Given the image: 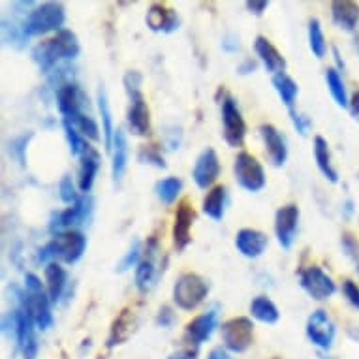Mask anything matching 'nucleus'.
Masks as SVG:
<instances>
[{"label": "nucleus", "instance_id": "obj_38", "mask_svg": "<svg viewBox=\"0 0 359 359\" xmlns=\"http://www.w3.org/2000/svg\"><path fill=\"white\" fill-rule=\"evenodd\" d=\"M62 128H65L66 142H68L72 156H81V154L85 153V149L88 147L87 140H85V137L74 128V124H72L70 121H66V118H62Z\"/></svg>", "mask_w": 359, "mask_h": 359}, {"label": "nucleus", "instance_id": "obj_53", "mask_svg": "<svg viewBox=\"0 0 359 359\" xmlns=\"http://www.w3.org/2000/svg\"><path fill=\"white\" fill-rule=\"evenodd\" d=\"M353 48H355V51L359 53V30L355 32V38H353Z\"/></svg>", "mask_w": 359, "mask_h": 359}, {"label": "nucleus", "instance_id": "obj_46", "mask_svg": "<svg viewBox=\"0 0 359 359\" xmlns=\"http://www.w3.org/2000/svg\"><path fill=\"white\" fill-rule=\"evenodd\" d=\"M290 118H292V124H294V128L299 132L301 136H306V132H309V128L312 126V121L306 115H303V113H297L294 109V111H290Z\"/></svg>", "mask_w": 359, "mask_h": 359}, {"label": "nucleus", "instance_id": "obj_20", "mask_svg": "<svg viewBox=\"0 0 359 359\" xmlns=\"http://www.w3.org/2000/svg\"><path fill=\"white\" fill-rule=\"evenodd\" d=\"M57 107H59L62 118L76 117L77 113H83V106L87 102V96L77 83H65L57 87Z\"/></svg>", "mask_w": 359, "mask_h": 359}, {"label": "nucleus", "instance_id": "obj_6", "mask_svg": "<svg viewBox=\"0 0 359 359\" xmlns=\"http://www.w3.org/2000/svg\"><path fill=\"white\" fill-rule=\"evenodd\" d=\"M220 111H222L224 142L233 149L243 147L245 137H247V123H245L241 109L237 106L236 98L228 93H224L222 102H220Z\"/></svg>", "mask_w": 359, "mask_h": 359}, {"label": "nucleus", "instance_id": "obj_2", "mask_svg": "<svg viewBox=\"0 0 359 359\" xmlns=\"http://www.w3.org/2000/svg\"><path fill=\"white\" fill-rule=\"evenodd\" d=\"M15 299L19 305H23L30 312L36 330L48 331L53 327L55 318L51 312V299H49L48 290H43L41 286L40 277H36L34 273L25 275V286L23 290L15 288Z\"/></svg>", "mask_w": 359, "mask_h": 359}, {"label": "nucleus", "instance_id": "obj_56", "mask_svg": "<svg viewBox=\"0 0 359 359\" xmlns=\"http://www.w3.org/2000/svg\"><path fill=\"white\" fill-rule=\"evenodd\" d=\"M273 359H278V358H273Z\"/></svg>", "mask_w": 359, "mask_h": 359}, {"label": "nucleus", "instance_id": "obj_27", "mask_svg": "<svg viewBox=\"0 0 359 359\" xmlns=\"http://www.w3.org/2000/svg\"><path fill=\"white\" fill-rule=\"evenodd\" d=\"M128 165V142H126V134L123 128L115 130V137H113L111 147V177L113 183L118 184L123 179L124 171Z\"/></svg>", "mask_w": 359, "mask_h": 359}, {"label": "nucleus", "instance_id": "obj_37", "mask_svg": "<svg viewBox=\"0 0 359 359\" xmlns=\"http://www.w3.org/2000/svg\"><path fill=\"white\" fill-rule=\"evenodd\" d=\"M309 48H311L312 55L316 59H324L325 51H327V43H325L324 30H322V25L316 18H312L309 21Z\"/></svg>", "mask_w": 359, "mask_h": 359}, {"label": "nucleus", "instance_id": "obj_35", "mask_svg": "<svg viewBox=\"0 0 359 359\" xmlns=\"http://www.w3.org/2000/svg\"><path fill=\"white\" fill-rule=\"evenodd\" d=\"M183 190V181L179 177H165V179H160L158 183L154 184V192H156V198H158L164 205H171L173 201L177 200V196L181 194Z\"/></svg>", "mask_w": 359, "mask_h": 359}, {"label": "nucleus", "instance_id": "obj_5", "mask_svg": "<svg viewBox=\"0 0 359 359\" xmlns=\"http://www.w3.org/2000/svg\"><path fill=\"white\" fill-rule=\"evenodd\" d=\"M209 283L198 273H183L173 284V303L181 311H194L207 299Z\"/></svg>", "mask_w": 359, "mask_h": 359}, {"label": "nucleus", "instance_id": "obj_50", "mask_svg": "<svg viewBox=\"0 0 359 359\" xmlns=\"http://www.w3.org/2000/svg\"><path fill=\"white\" fill-rule=\"evenodd\" d=\"M350 111H352L353 117H359V88L350 96Z\"/></svg>", "mask_w": 359, "mask_h": 359}, {"label": "nucleus", "instance_id": "obj_24", "mask_svg": "<svg viewBox=\"0 0 359 359\" xmlns=\"http://www.w3.org/2000/svg\"><path fill=\"white\" fill-rule=\"evenodd\" d=\"M145 23L153 32H164V34H171L179 29V15L173 8H168L165 4L154 2L147 10L145 15Z\"/></svg>", "mask_w": 359, "mask_h": 359}, {"label": "nucleus", "instance_id": "obj_18", "mask_svg": "<svg viewBox=\"0 0 359 359\" xmlns=\"http://www.w3.org/2000/svg\"><path fill=\"white\" fill-rule=\"evenodd\" d=\"M217 325H218V305H212L211 309H207L203 314L196 316L192 322L187 324L184 339H187V341H189L194 348L201 346L203 342L211 339L212 331L217 330Z\"/></svg>", "mask_w": 359, "mask_h": 359}, {"label": "nucleus", "instance_id": "obj_51", "mask_svg": "<svg viewBox=\"0 0 359 359\" xmlns=\"http://www.w3.org/2000/svg\"><path fill=\"white\" fill-rule=\"evenodd\" d=\"M331 51H333V59H335V68L339 72H344V60H342V57H341V53H339V49L337 48H333L331 49Z\"/></svg>", "mask_w": 359, "mask_h": 359}, {"label": "nucleus", "instance_id": "obj_17", "mask_svg": "<svg viewBox=\"0 0 359 359\" xmlns=\"http://www.w3.org/2000/svg\"><path fill=\"white\" fill-rule=\"evenodd\" d=\"M259 136H262V142H264L265 156L269 160V164L275 165V168H283L286 164V160H288L286 137L278 132L277 126H273L269 123L259 126Z\"/></svg>", "mask_w": 359, "mask_h": 359}, {"label": "nucleus", "instance_id": "obj_19", "mask_svg": "<svg viewBox=\"0 0 359 359\" xmlns=\"http://www.w3.org/2000/svg\"><path fill=\"white\" fill-rule=\"evenodd\" d=\"M156 256H158V239L151 237L143 250L142 262L136 267V288L140 292H149L158 277L156 271Z\"/></svg>", "mask_w": 359, "mask_h": 359}, {"label": "nucleus", "instance_id": "obj_40", "mask_svg": "<svg viewBox=\"0 0 359 359\" xmlns=\"http://www.w3.org/2000/svg\"><path fill=\"white\" fill-rule=\"evenodd\" d=\"M142 243H140V239H134V241L130 243V248L126 250V254L123 256V259L118 262L117 265V271L118 273H124L128 271L130 267H134L137 264L142 262Z\"/></svg>", "mask_w": 359, "mask_h": 359}, {"label": "nucleus", "instance_id": "obj_41", "mask_svg": "<svg viewBox=\"0 0 359 359\" xmlns=\"http://www.w3.org/2000/svg\"><path fill=\"white\" fill-rule=\"evenodd\" d=\"M137 160L142 164L153 165V168H158V170H165V160L162 156L158 149L153 147V145H142L140 151H137Z\"/></svg>", "mask_w": 359, "mask_h": 359}, {"label": "nucleus", "instance_id": "obj_43", "mask_svg": "<svg viewBox=\"0 0 359 359\" xmlns=\"http://www.w3.org/2000/svg\"><path fill=\"white\" fill-rule=\"evenodd\" d=\"M59 196L60 200L68 203V205H74L77 200H79V194H77V187L74 183V179L70 175H65L60 179L59 183Z\"/></svg>", "mask_w": 359, "mask_h": 359}, {"label": "nucleus", "instance_id": "obj_28", "mask_svg": "<svg viewBox=\"0 0 359 359\" xmlns=\"http://www.w3.org/2000/svg\"><path fill=\"white\" fill-rule=\"evenodd\" d=\"M96 102H98V111H100V118H102L104 147H106L107 153H111L113 137H115V126H113L111 107H109V100H107V93L104 85H100L98 90H96Z\"/></svg>", "mask_w": 359, "mask_h": 359}, {"label": "nucleus", "instance_id": "obj_30", "mask_svg": "<svg viewBox=\"0 0 359 359\" xmlns=\"http://www.w3.org/2000/svg\"><path fill=\"white\" fill-rule=\"evenodd\" d=\"M66 283H68V273L59 262H51L46 265V284H48V294L51 303H59L65 294Z\"/></svg>", "mask_w": 359, "mask_h": 359}, {"label": "nucleus", "instance_id": "obj_9", "mask_svg": "<svg viewBox=\"0 0 359 359\" xmlns=\"http://www.w3.org/2000/svg\"><path fill=\"white\" fill-rule=\"evenodd\" d=\"M220 335L226 350L233 353L247 352L254 342V322L247 316H237L224 322L220 327Z\"/></svg>", "mask_w": 359, "mask_h": 359}, {"label": "nucleus", "instance_id": "obj_13", "mask_svg": "<svg viewBox=\"0 0 359 359\" xmlns=\"http://www.w3.org/2000/svg\"><path fill=\"white\" fill-rule=\"evenodd\" d=\"M196 222V211L190 200H181L177 203L175 220H173V230H171V237H173V247L177 250H184L192 241V226Z\"/></svg>", "mask_w": 359, "mask_h": 359}, {"label": "nucleus", "instance_id": "obj_12", "mask_svg": "<svg viewBox=\"0 0 359 359\" xmlns=\"http://www.w3.org/2000/svg\"><path fill=\"white\" fill-rule=\"evenodd\" d=\"M335 322L325 311L318 309L314 311L306 320V337L314 346L322 350H330L333 341H335Z\"/></svg>", "mask_w": 359, "mask_h": 359}, {"label": "nucleus", "instance_id": "obj_22", "mask_svg": "<svg viewBox=\"0 0 359 359\" xmlns=\"http://www.w3.org/2000/svg\"><path fill=\"white\" fill-rule=\"evenodd\" d=\"M81 164H79V177H77V189L81 194H88L93 187H95L96 175L102 165V156L93 145L85 149V153L79 156Z\"/></svg>", "mask_w": 359, "mask_h": 359}, {"label": "nucleus", "instance_id": "obj_48", "mask_svg": "<svg viewBox=\"0 0 359 359\" xmlns=\"http://www.w3.org/2000/svg\"><path fill=\"white\" fill-rule=\"evenodd\" d=\"M258 68V62L254 59H245L239 65V68H237V72L241 74V76H248V74H254V70Z\"/></svg>", "mask_w": 359, "mask_h": 359}, {"label": "nucleus", "instance_id": "obj_26", "mask_svg": "<svg viewBox=\"0 0 359 359\" xmlns=\"http://www.w3.org/2000/svg\"><path fill=\"white\" fill-rule=\"evenodd\" d=\"M137 325V314L136 311L132 309H124L121 314H118L115 322L111 325V331H109V337H107V346L113 348L117 344H123L130 339V335L134 333Z\"/></svg>", "mask_w": 359, "mask_h": 359}, {"label": "nucleus", "instance_id": "obj_10", "mask_svg": "<svg viewBox=\"0 0 359 359\" xmlns=\"http://www.w3.org/2000/svg\"><path fill=\"white\" fill-rule=\"evenodd\" d=\"M299 284L306 294L314 301L330 299L337 292V286L333 278L320 267V265H309L299 271Z\"/></svg>", "mask_w": 359, "mask_h": 359}, {"label": "nucleus", "instance_id": "obj_47", "mask_svg": "<svg viewBox=\"0 0 359 359\" xmlns=\"http://www.w3.org/2000/svg\"><path fill=\"white\" fill-rule=\"evenodd\" d=\"M245 6H247V10L252 13V15L259 18V15H264V13L267 12V8H269V0H248Z\"/></svg>", "mask_w": 359, "mask_h": 359}, {"label": "nucleus", "instance_id": "obj_55", "mask_svg": "<svg viewBox=\"0 0 359 359\" xmlns=\"http://www.w3.org/2000/svg\"><path fill=\"white\" fill-rule=\"evenodd\" d=\"M170 359H194V358H190V355H173V358Z\"/></svg>", "mask_w": 359, "mask_h": 359}, {"label": "nucleus", "instance_id": "obj_7", "mask_svg": "<svg viewBox=\"0 0 359 359\" xmlns=\"http://www.w3.org/2000/svg\"><path fill=\"white\" fill-rule=\"evenodd\" d=\"M93 205H95V200L88 194H81L74 205L66 207L62 211L53 212L51 222H49V231L53 236H57L60 231L74 230L76 226L87 224L88 217L93 212Z\"/></svg>", "mask_w": 359, "mask_h": 359}, {"label": "nucleus", "instance_id": "obj_25", "mask_svg": "<svg viewBox=\"0 0 359 359\" xmlns=\"http://www.w3.org/2000/svg\"><path fill=\"white\" fill-rule=\"evenodd\" d=\"M331 19L344 32H353L359 25V4L352 0L331 2Z\"/></svg>", "mask_w": 359, "mask_h": 359}, {"label": "nucleus", "instance_id": "obj_36", "mask_svg": "<svg viewBox=\"0 0 359 359\" xmlns=\"http://www.w3.org/2000/svg\"><path fill=\"white\" fill-rule=\"evenodd\" d=\"M74 124V128L81 134L85 140H90V142H100V126L96 123L95 118L90 115H85V113H77L76 117L66 118Z\"/></svg>", "mask_w": 359, "mask_h": 359}, {"label": "nucleus", "instance_id": "obj_49", "mask_svg": "<svg viewBox=\"0 0 359 359\" xmlns=\"http://www.w3.org/2000/svg\"><path fill=\"white\" fill-rule=\"evenodd\" d=\"M222 49L224 51H228V53H236V51H239V49H241V43H239V40H236V38L226 36L222 41Z\"/></svg>", "mask_w": 359, "mask_h": 359}, {"label": "nucleus", "instance_id": "obj_21", "mask_svg": "<svg viewBox=\"0 0 359 359\" xmlns=\"http://www.w3.org/2000/svg\"><path fill=\"white\" fill-rule=\"evenodd\" d=\"M267 245H269V237L254 228H243L236 233L237 252L248 259L259 258L265 252Z\"/></svg>", "mask_w": 359, "mask_h": 359}, {"label": "nucleus", "instance_id": "obj_45", "mask_svg": "<svg viewBox=\"0 0 359 359\" xmlns=\"http://www.w3.org/2000/svg\"><path fill=\"white\" fill-rule=\"evenodd\" d=\"M175 322L177 316L175 312H173V309H171L170 305L160 306L158 314H156V325H160V327H173Z\"/></svg>", "mask_w": 359, "mask_h": 359}, {"label": "nucleus", "instance_id": "obj_8", "mask_svg": "<svg viewBox=\"0 0 359 359\" xmlns=\"http://www.w3.org/2000/svg\"><path fill=\"white\" fill-rule=\"evenodd\" d=\"M233 177L243 190L252 192V194L264 190L265 187L264 165L259 164L256 156L245 151H241L233 160Z\"/></svg>", "mask_w": 359, "mask_h": 359}, {"label": "nucleus", "instance_id": "obj_1", "mask_svg": "<svg viewBox=\"0 0 359 359\" xmlns=\"http://www.w3.org/2000/svg\"><path fill=\"white\" fill-rule=\"evenodd\" d=\"M81 51L79 40L76 32L70 29H62L60 32L49 38V40L40 41L32 49V60H34L41 72H51L60 60H74Z\"/></svg>", "mask_w": 359, "mask_h": 359}, {"label": "nucleus", "instance_id": "obj_4", "mask_svg": "<svg viewBox=\"0 0 359 359\" xmlns=\"http://www.w3.org/2000/svg\"><path fill=\"white\" fill-rule=\"evenodd\" d=\"M66 12L60 2H43L38 4L27 13V18L21 23L27 38L30 36H43L49 32H60L65 29Z\"/></svg>", "mask_w": 359, "mask_h": 359}, {"label": "nucleus", "instance_id": "obj_52", "mask_svg": "<svg viewBox=\"0 0 359 359\" xmlns=\"http://www.w3.org/2000/svg\"><path fill=\"white\" fill-rule=\"evenodd\" d=\"M207 359H228V353L224 352L222 348H215V350H211Z\"/></svg>", "mask_w": 359, "mask_h": 359}, {"label": "nucleus", "instance_id": "obj_33", "mask_svg": "<svg viewBox=\"0 0 359 359\" xmlns=\"http://www.w3.org/2000/svg\"><path fill=\"white\" fill-rule=\"evenodd\" d=\"M273 87L277 90L278 98L283 100V104L288 107V111H294L295 100L299 95V85L294 81V77H290L286 72L273 76Z\"/></svg>", "mask_w": 359, "mask_h": 359}, {"label": "nucleus", "instance_id": "obj_14", "mask_svg": "<svg viewBox=\"0 0 359 359\" xmlns=\"http://www.w3.org/2000/svg\"><path fill=\"white\" fill-rule=\"evenodd\" d=\"M15 316H18V324H15V341L18 348L21 350L25 359H36L38 355V341H36V324L30 312L23 305L15 309Z\"/></svg>", "mask_w": 359, "mask_h": 359}, {"label": "nucleus", "instance_id": "obj_23", "mask_svg": "<svg viewBox=\"0 0 359 359\" xmlns=\"http://www.w3.org/2000/svg\"><path fill=\"white\" fill-rule=\"evenodd\" d=\"M254 51L258 55L259 62L264 65L265 70L269 72L271 76H278V74H284V72H286V59H284L283 53L273 46L269 38H265V36H256V40H254Z\"/></svg>", "mask_w": 359, "mask_h": 359}, {"label": "nucleus", "instance_id": "obj_54", "mask_svg": "<svg viewBox=\"0 0 359 359\" xmlns=\"http://www.w3.org/2000/svg\"><path fill=\"white\" fill-rule=\"evenodd\" d=\"M348 333H350V337H352L353 341H358V342H359V331H355V330H350V331H348Z\"/></svg>", "mask_w": 359, "mask_h": 359}, {"label": "nucleus", "instance_id": "obj_15", "mask_svg": "<svg viewBox=\"0 0 359 359\" xmlns=\"http://www.w3.org/2000/svg\"><path fill=\"white\" fill-rule=\"evenodd\" d=\"M218 175H220V160H218L217 151L212 147L203 149L192 168V179L196 187L201 190L211 189Z\"/></svg>", "mask_w": 359, "mask_h": 359}, {"label": "nucleus", "instance_id": "obj_16", "mask_svg": "<svg viewBox=\"0 0 359 359\" xmlns=\"http://www.w3.org/2000/svg\"><path fill=\"white\" fill-rule=\"evenodd\" d=\"M297 228H299V207L295 203L280 207L275 215V236L278 245L283 248L292 247L297 236Z\"/></svg>", "mask_w": 359, "mask_h": 359}, {"label": "nucleus", "instance_id": "obj_29", "mask_svg": "<svg viewBox=\"0 0 359 359\" xmlns=\"http://www.w3.org/2000/svg\"><path fill=\"white\" fill-rule=\"evenodd\" d=\"M312 151H314V160H316V165H318V170L322 171V175H324L330 183H339V173H337L335 165L331 162L330 145H327V142H325L324 137H314V142H312Z\"/></svg>", "mask_w": 359, "mask_h": 359}, {"label": "nucleus", "instance_id": "obj_39", "mask_svg": "<svg viewBox=\"0 0 359 359\" xmlns=\"http://www.w3.org/2000/svg\"><path fill=\"white\" fill-rule=\"evenodd\" d=\"M32 132H29V134H21V136L13 137L12 142H10V147H8V151H10V156H12L15 162H18L19 165H27V147H29V142L32 140Z\"/></svg>", "mask_w": 359, "mask_h": 359}, {"label": "nucleus", "instance_id": "obj_42", "mask_svg": "<svg viewBox=\"0 0 359 359\" xmlns=\"http://www.w3.org/2000/svg\"><path fill=\"white\" fill-rule=\"evenodd\" d=\"M341 245L344 254L348 256V259L353 264V269L358 271L359 275V241L358 237L350 233V231H344L341 237Z\"/></svg>", "mask_w": 359, "mask_h": 359}, {"label": "nucleus", "instance_id": "obj_3", "mask_svg": "<svg viewBox=\"0 0 359 359\" xmlns=\"http://www.w3.org/2000/svg\"><path fill=\"white\" fill-rule=\"evenodd\" d=\"M87 248V237L79 230H68L60 231L57 236L51 237L48 245L38 250L36 254V262L38 264H51L55 259H59L62 264H76L81 259Z\"/></svg>", "mask_w": 359, "mask_h": 359}, {"label": "nucleus", "instance_id": "obj_34", "mask_svg": "<svg viewBox=\"0 0 359 359\" xmlns=\"http://www.w3.org/2000/svg\"><path fill=\"white\" fill-rule=\"evenodd\" d=\"M325 83H327V88H330L331 96L339 107H348L350 106V98H348L346 85L342 81L341 72L337 70L335 66H331L325 70Z\"/></svg>", "mask_w": 359, "mask_h": 359}, {"label": "nucleus", "instance_id": "obj_44", "mask_svg": "<svg viewBox=\"0 0 359 359\" xmlns=\"http://www.w3.org/2000/svg\"><path fill=\"white\" fill-rule=\"evenodd\" d=\"M342 295L346 297V301L353 309H358L359 311V286L353 283L352 278H346L344 283H342Z\"/></svg>", "mask_w": 359, "mask_h": 359}, {"label": "nucleus", "instance_id": "obj_31", "mask_svg": "<svg viewBox=\"0 0 359 359\" xmlns=\"http://www.w3.org/2000/svg\"><path fill=\"white\" fill-rule=\"evenodd\" d=\"M226 201H228V190L222 184L212 187L207 196L203 198V212L212 220H222L224 212H226Z\"/></svg>", "mask_w": 359, "mask_h": 359}, {"label": "nucleus", "instance_id": "obj_32", "mask_svg": "<svg viewBox=\"0 0 359 359\" xmlns=\"http://www.w3.org/2000/svg\"><path fill=\"white\" fill-rule=\"evenodd\" d=\"M250 316L262 324H277L280 318L278 306L267 295H258L250 303Z\"/></svg>", "mask_w": 359, "mask_h": 359}, {"label": "nucleus", "instance_id": "obj_11", "mask_svg": "<svg viewBox=\"0 0 359 359\" xmlns=\"http://www.w3.org/2000/svg\"><path fill=\"white\" fill-rule=\"evenodd\" d=\"M126 95H128L130 100L128 113H126V123H128L130 132L140 137L149 136L151 134V109H149L142 88L128 90Z\"/></svg>", "mask_w": 359, "mask_h": 359}]
</instances>
